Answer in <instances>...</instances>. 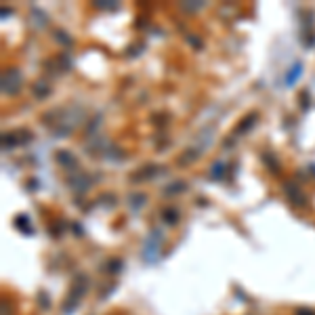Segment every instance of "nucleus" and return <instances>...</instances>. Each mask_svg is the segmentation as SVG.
<instances>
[{"label":"nucleus","instance_id":"7ed1b4c3","mask_svg":"<svg viewBox=\"0 0 315 315\" xmlns=\"http://www.w3.org/2000/svg\"><path fill=\"white\" fill-rule=\"evenodd\" d=\"M284 191L288 193V198L294 202L296 206H305L307 204V198H305V193L300 191V189L296 185H292V183H284Z\"/></svg>","mask_w":315,"mask_h":315},{"label":"nucleus","instance_id":"f03ea898","mask_svg":"<svg viewBox=\"0 0 315 315\" xmlns=\"http://www.w3.org/2000/svg\"><path fill=\"white\" fill-rule=\"evenodd\" d=\"M19 86H21V74L11 67L9 72H4V76H2V90L9 95H15Z\"/></svg>","mask_w":315,"mask_h":315},{"label":"nucleus","instance_id":"20e7f679","mask_svg":"<svg viewBox=\"0 0 315 315\" xmlns=\"http://www.w3.org/2000/svg\"><path fill=\"white\" fill-rule=\"evenodd\" d=\"M300 74H303V63H294V65L290 67L288 76H286V84H288V86H292V84L300 78Z\"/></svg>","mask_w":315,"mask_h":315},{"label":"nucleus","instance_id":"423d86ee","mask_svg":"<svg viewBox=\"0 0 315 315\" xmlns=\"http://www.w3.org/2000/svg\"><path fill=\"white\" fill-rule=\"evenodd\" d=\"M223 168H225V164H223V162H216V164L212 166V172H210V177H212V179H221V177H223Z\"/></svg>","mask_w":315,"mask_h":315},{"label":"nucleus","instance_id":"1a4fd4ad","mask_svg":"<svg viewBox=\"0 0 315 315\" xmlns=\"http://www.w3.org/2000/svg\"><path fill=\"white\" fill-rule=\"evenodd\" d=\"M296 315H315V313H313V311H305V309H298V311H296Z\"/></svg>","mask_w":315,"mask_h":315},{"label":"nucleus","instance_id":"39448f33","mask_svg":"<svg viewBox=\"0 0 315 315\" xmlns=\"http://www.w3.org/2000/svg\"><path fill=\"white\" fill-rule=\"evenodd\" d=\"M162 214H164L166 223H170V225H174V223H177V219H179V214H177V210H174V208H166Z\"/></svg>","mask_w":315,"mask_h":315},{"label":"nucleus","instance_id":"0eeeda50","mask_svg":"<svg viewBox=\"0 0 315 315\" xmlns=\"http://www.w3.org/2000/svg\"><path fill=\"white\" fill-rule=\"evenodd\" d=\"M57 160H59L61 164H76L74 160H72V158L67 156V151H59V156H57Z\"/></svg>","mask_w":315,"mask_h":315},{"label":"nucleus","instance_id":"6e6552de","mask_svg":"<svg viewBox=\"0 0 315 315\" xmlns=\"http://www.w3.org/2000/svg\"><path fill=\"white\" fill-rule=\"evenodd\" d=\"M185 189V185L183 183H172L170 185V189H166V193H174V191H183Z\"/></svg>","mask_w":315,"mask_h":315},{"label":"nucleus","instance_id":"f257e3e1","mask_svg":"<svg viewBox=\"0 0 315 315\" xmlns=\"http://www.w3.org/2000/svg\"><path fill=\"white\" fill-rule=\"evenodd\" d=\"M160 242H162V233L158 229H153L149 237L145 240L143 244V258L147 263H153L158 258V252H160Z\"/></svg>","mask_w":315,"mask_h":315}]
</instances>
